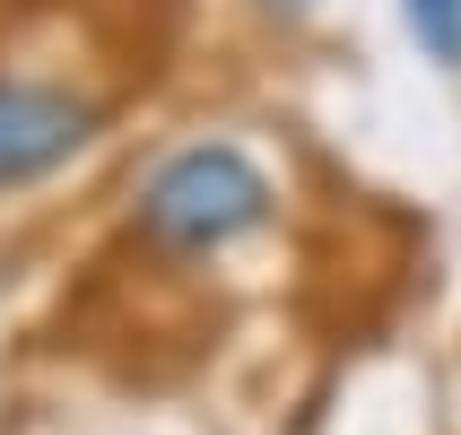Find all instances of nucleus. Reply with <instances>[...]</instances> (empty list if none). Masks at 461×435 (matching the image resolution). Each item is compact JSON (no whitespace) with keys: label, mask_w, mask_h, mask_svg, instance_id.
Wrapping results in <instances>:
<instances>
[{"label":"nucleus","mask_w":461,"mask_h":435,"mask_svg":"<svg viewBox=\"0 0 461 435\" xmlns=\"http://www.w3.org/2000/svg\"><path fill=\"white\" fill-rule=\"evenodd\" d=\"M261 218H270V183L235 149H183L140 192V227L157 244H175V253H218L235 235H253Z\"/></svg>","instance_id":"obj_1"},{"label":"nucleus","mask_w":461,"mask_h":435,"mask_svg":"<svg viewBox=\"0 0 461 435\" xmlns=\"http://www.w3.org/2000/svg\"><path fill=\"white\" fill-rule=\"evenodd\" d=\"M87 140V113L52 87H0V183H26L61 166V157Z\"/></svg>","instance_id":"obj_2"},{"label":"nucleus","mask_w":461,"mask_h":435,"mask_svg":"<svg viewBox=\"0 0 461 435\" xmlns=\"http://www.w3.org/2000/svg\"><path fill=\"white\" fill-rule=\"evenodd\" d=\"M410 35L436 61H461V0H410Z\"/></svg>","instance_id":"obj_3"}]
</instances>
